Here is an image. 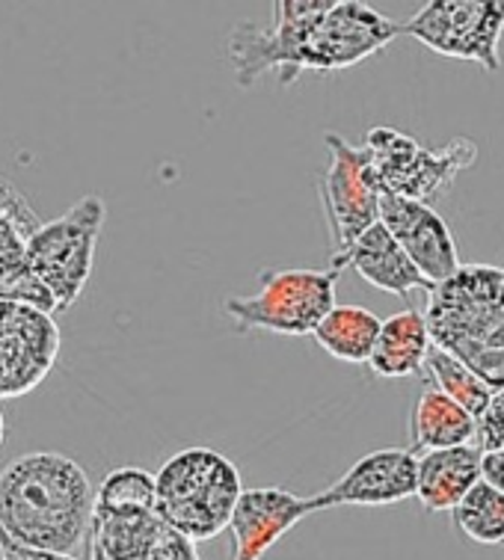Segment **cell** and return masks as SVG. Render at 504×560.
Here are the masks:
<instances>
[{
	"label": "cell",
	"mask_w": 504,
	"mask_h": 560,
	"mask_svg": "<svg viewBox=\"0 0 504 560\" xmlns=\"http://www.w3.org/2000/svg\"><path fill=\"white\" fill-rule=\"evenodd\" d=\"M412 454L460 448L478 439V421L439 388H424L410 416Z\"/></svg>",
	"instance_id": "cell-19"
},
{
	"label": "cell",
	"mask_w": 504,
	"mask_h": 560,
	"mask_svg": "<svg viewBox=\"0 0 504 560\" xmlns=\"http://www.w3.org/2000/svg\"><path fill=\"white\" fill-rule=\"evenodd\" d=\"M362 145L368 149L371 170L383 194L427 205L478 161V143L469 137H454L443 149H427L391 125H374Z\"/></svg>",
	"instance_id": "cell-6"
},
{
	"label": "cell",
	"mask_w": 504,
	"mask_h": 560,
	"mask_svg": "<svg viewBox=\"0 0 504 560\" xmlns=\"http://www.w3.org/2000/svg\"><path fill=\"white\" fill-rule=\"evenodd\" d=\"M431 347L433 341L427 317L415 308L398 312L389 320H383L380 338H377L374 353L368 359L371 374L383 380L419 377L427 368Z\"/></svg>",
	"instance_id": "cell-18"
},
{
	"label": "cell",
	"mask_w": 504,
	"mask_h": 560,
	"mask_svg": "<svg viewBox=\"0 0 504 560\" xmlns=\"http://www.w3.org/2000/svg\"><path fill=\"white\" fill-rule=\"evenodd\" d=\"M3 439H7V421H3V412H0V448H3Z\"/></svg>",
	"instance_id": "cell-27"
},
{
	"label": "cell",
	"mask_w": 504,
	"mask_h": 560,
	"mask_svg": "<svg viewBox=\"0 0 504 560\" xmlns=\"http://www.w3.org/2000/svg\"><path fill=\"white\" fill-rule=\"evenodd\" d=\"M401 27L433 54L478 62L487 72L502 66L504 0H431Z\"/></svg>",
	"instance_id": "cell-8"
},
{
	"label": "cell",
	"mask_w": 504,
	"mask_h": 560,
	"mask_svg": "<svg viewBox=\"0 0 504 560\" xmlns=\"http://www.w3.org/2000/svg\"><path fill=\"white\" fill-rule=\"evenodd\" d=\"M419 457L407 448H380L360 457L332 487L312 495L315 513L330 508H386L415 499Z\"/></svg>",
	"instance_id": "cell-11"
},
{
	"label": "cell",
	"mask_w": 504,
	"mask_h": 560,
	"mask_svg": "<svg viewBox=\"0 0 504 560\" xmlns=\"http://www.w3.org/2000/svg\"><path fill=\"white\" fill-rule=\"evenodd\" d=\"M427 329L433 347L457 357L484 377L495 392L504 388V270L493 265H464L427 296Z\"/></svg>",
	"instance_id": "cell-3"
},
{
	"label": "cell",
	"mask_w": 504,
	"mask_h": 560,
	"mask_svg": "<svg viewBox=\"0 0 504 560\" xmlns=\"http://www.w3.org/2000/svg\"><path fill=\"white\" fill-rule=\"evenodd\" d=\"M424 371L431 374L433 386L439 388L443 395H448L454 404H460L474 421H481L487 416V409L495 398V388L484 377H478L472 368L464 365L460 359L445 353L439 347H431Z\"/></svg>",
	"instance_id": "cell-21"
},
{
	"label": "cell",
	"mask_w": 504,
	"mask_h": 560,
	"mask_svg": "<svg viewBox=\"0 0 504 560\" xmlns=\"http://www.w3.org/2000/svg\"><path fill=\"white\" fill-rule=\"evenodd\" d=\"M194 546L157 510L95 508L86 549L90 560H199Z\"/></svg>",
	"instance_id": "cell-12"
},
{
	"label": "cell",
	"mask_w": 504,
	"mask_h": 560,
	"mask_svg": "<svg viewBox=\"0 0 504 560\" xmlns=\"http://www.w3.org/2000/svg\"><path fill=\"white\" fill-rule=\"evenodd\" d=\"M452 513L457 528L464 530L469 540L481 542V546L504 542V492L484 480Z\"/></svg>",
	"instance_id": "cell-22"
},
{
	"label": "cell",
	"mask_w": 504,
	"mask_h": 560,
	"mask_svg": "<svg viewBox=\"0 0 504 560\" xmlns=\"http://www.w3.org/2000/svg\"><path fill=\"white\" fill-rule=\"evenodd\" d=\"M54 315L27 303L0 300V400L21 398L51 374L60 357Z\"/></svg>",
	"instance_id": "cell-10"
},
{
	"label": "cell",
	"mask_w": 504,
	"mask_h": 560,
	"mask_svg": "<svg viewBox=\"0 0 504 560\" xmlns=\"http://www.w3.org/2000/svg\"><path fill=\"white\" fill-rule=\"evenodd\" d=\"M104 220H107V205L102 196L90 194L81 202H74L62 217L42 223L31 241L27 265L54 296L57 315L69 312L86 291Z\"/></svg>",
	"instance_id": "cell-7"
},
{
	"label": "cell",
	"mask_w": 504,
	"mask_h": 560,
	"mask_svg": "<svg viewBox=\"0 0 504 560\" xmlns=\"http://www.w3.org/2000/svg\"><path fill=\"white\" fill-rule=\"evenodd\" d=\"M478 448H504V388L502 392H495V398L493 404H490V409H487V416L478 421Z\"/></svg>",
	"instance_id": "cell-24"
},
{
	"label": "cell",
	"mask_w": 504,
	"mask_h": 560,
	"mask_svg": "<svg viewBox=\"0 0 504 560\" xmlns=\"http://www.w3.org/2000/svg\"><path fill=\"white\" fill-rule=\"evenodd\" d=\"M383 320L371 308L336 306L312 332L315 345L348 365H368L374 345L380 338Z\"/></svg>",
	"instance_id": "cell-20"
},
{
	"label": "cell",
	"mask_w": 504,
	"mask_h": 560,
	"mask_svg": "<svg viewBox=\"0 0 504 560\" xmlns=\"http://www.w3.org/2000/svg\"><path fill=\"white\" fill-rule=\"evenodd\" d=\"M403 36L398 21L360 0H279L268 27L241 21L228 33V60L237 86H256L277 72L279 86H294L303 72H344Z\"/></svg>",
	"instance_id": "cell-1"
},
{
	"label": "cell",
	"mask_w": 504,
	"mask_h": 560,
	"mask_svg": "<svg viewBox=\"0 0 504 560\" xmlns=\"http://www.w3.org/2000/svg\"><path fill=\"white\" fill-rule=\"evenodd\" d=\"M39 229V214L33 211L24 194L15 184L0 178V300L27 303L48 315H57L54 296L27 265L31 241Z\"/></svg>",
	"instance_id": "cell-13"
},
{
	"label": "cell",
	"mask_w": 504,
	"mask_h": 560,
	"mask_svg": "<svg viewBox=\"0 0 504 560\" xmlns=\"http://www.w3.org/2000/svg\"><path fill=\"white\" fill-rule=\"evenodd\" d=\"M481 483V448L460 445V448L431 451L419 457V492L424 510L445 513Z\"/></svg>",
	"instance_id": "cell-17"
},
{
	"label": "cell",
	"mask_w": 504,
	"mask_h": 560,
	"mask_svg": "<svg viewBox=\"0 0 504 560\" xmlns=\"http://www.w3.org/2000/svg\"><path fill=\"white\" fill-rule=\"evenodd\" d=\"M157 504V480L145 469H125L110 471L102 480V487L95 492V508L114 510H155Z\"/></svg>",
	"instance_id": "cell-23"
},
{
	"label": "cell",
	"mask_w": 504,
	"mask_h": 560,
	"mask_svg": "<svg viewBox=\"0 0 504 560\" xmlns=\"http://www.w3.org/2000/svg\"><path fill=\"white\" fill-rule=\"evenodd\" d=\"M481 480L504 492V448L481 451Z\"/></svg>",
	"instance_id": "cell-26"
},
{
	"label": "cell",
	"mask_w": 504,
	"mask_h": 560,
	"mask_svg": "<svg viewBox=\"0 0 504 560\" xmlns=\"http://www.w3.org/2000/svg\"><path fill=\"white\" fill-rule=\"evenodd\" d=\"M312 499H300L282 487L244 489L232 516L235 560H261L294 525L312 516Z\"/></svg>",
	"instance_id": "cell-15"
},
{
	"label": "cell",
	"mask_w": 504,
	"mask_h": 560,
	"mask_svg": "<svg viewBox=\"0 0 504 560\" xmlns=\"http://www.w3.org/2000/svg\"><path fill=\"white\" fill-rule=\"evenodd\" d=\"M0 560H78V558H62V555H48V551L24 549L15 540L7 537V530L0 528Z\"/></svg>",
	"instance_id": "cell-25"
},
{
	"label": "cell",
	"mask_w": 504,
	"mask_h": 560,
	"mask_svg": "<svg viewBox=\"0 0 504 560\" xmlns=\"http://www.w3.org/2000/svg\"><path fill=\"white\" fill-rule=\"evenodd\" d=\"M95 492L72 457L24 454L0 471V528L24 549L78 558L90 546Z\"/></svg>",
	"instance_id": "cell-2"
},
{
	"label": "cell",
	"mask_w": 504,
	"mask_h": 560,
	"mask_svg": "<svg viewBox=\"0 0 504 560\" xmlns=\"http://www.w3.org/2000/svg\"><path fill=\"white\" fill-rule=\"evenodd\" d=\"M157 480V516L185 540H214L232 525L244 487L228 457L211 448H185L166 459Z\"/></svg>",
	"instance_id": "cell-4"
},
{
	"label": "cell",
	"mask_w": 504,
	"mask_h": 560,
	"mask_svg": "<svg viewBox=\"0 0 504 560\" xmlns=\"http://www.w3.org/2000/svg\"><path fill=\"white\" fill-rule=\"evenodd\" d=\"M330 267H353L356 273L377 291L391 296H407L412 291H433L431 279H424L422 270L412 265V258L401 249V244L389 235L383 223L371 225L368 232L350 246L344 255H336Z\"/></svg>",
	"instance_id": "cell-16"
},
{
	"label": "cell",
	"mask_w": 504,
	"mask_h": 560,
	"mask_svg": "<svg viewBox=\"0 0 504 560\" xmlns=\"http://www.w3.org/2000/svg\"><path fill=\"white\" fill-rule=\"evenodd\" d=\"M324 143L330 152V163L320 175L318 190L336 258L348 253L371 225L380 223L383 190L374 178L365 145L350 143L341 133H327Z\"/></svg>",
	"instance_id": "cell-9"
},
{
	"label": "cell",
	"mask_w": 504,
	"mask_h": 560,
	"mask_svg": "<svg viewBox=\"0 0 504 560\" xmlns=\"http://www.w3.org/2000/svg\"><path fill=\"white\" fill-rule=\"evenodd\" d=\"M380 223L389 229V235L401 244L403 253L412 258V265L419 267L433 285L448 282L464 267L457 255L454 232L443 217L433 211V205L383 194Z\"/></svg>",
	"instance_id": "cell-14"
},
{
	"label": "cell",
	"mask_w": 504,
	"mask_h": 560,
	"mask_svg": "<svg viewBox=\"0 0 504 560\" xmlns=\"http://www.w3.org/2000/svg\"><path fill=\"white\" fill-rule=\"evenodd\" d=\"M339 267H279L258 273L253 296H228L223 312L237 332H273V336H312L320 320L336 308Z\"/></svg>",
	"instance_id": "cell-5"
},
{
	"label": "cell",
	"mask_w": 504,
	"mask_h": 560,
	"mask_svg": "<svg viewBox=\"0 0 504 560\" xmlns=\"http://www.w3.org/2000/svg\"><path fill=\"white\" fill-rule=\"evenodd\" d=\"M502 270H504V267H502Z\"/></svg>",
	"instance_id": "cell-28"
}]
</instances>
